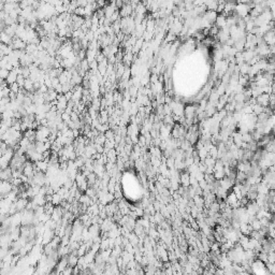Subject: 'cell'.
Masks as SVG:
<instances>
[{
	"label": "cell",
	"mask_w": 275,
	"mask_h": 275,
	"mask_svg": "<svg viewBox=\"0 0 275 275\" xmlns=\"http://www.w3.org/2000/svg\"><path fill=\"white\" fill-rule=\"evenodd\" d=\"M9 72L10 71L9 70H7V69H0V79L1 80H3V81H5V79L8 78V75H9Z\"/></svg>",
	"instance_id": "1"
}]
</instances>
